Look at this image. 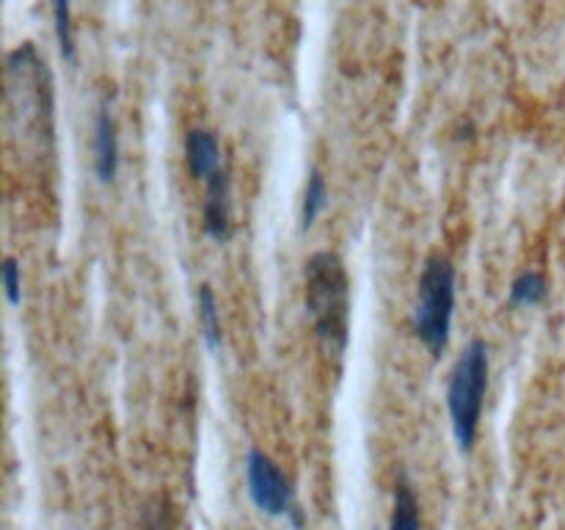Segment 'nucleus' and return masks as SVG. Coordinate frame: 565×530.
I'll return each mask as SVG.
<instances>
[{
  "label": "nucleus",
  "mask_w": 565,
  "mask_h": 530,
  "mask_svg": "<svg viewBox=\"0 0 565 530\" xmlns=\"http://www.w3.org/2000/svg\"><path fill=\"white\" fill-rule=\"evenodd\" d=\"M303 307L326 353L340 357L348 346L351 285L340 254L315 252L303 268Z\"/></svg>",
  "instance_id": "f257e3e1"
},
{
  "label": "nucleus",
  "mask_w": 565,
  "mask_h": 530,
  "mask_svg": "<svg viewBox=\"0 0 565 530\" xmlns=\"http://www.w3.org/2000/svg\"><path fill=\"white\" fill-rule=\"evenodd\" d=\"M491 357L489 342L472 340L456 359L447 381V412H450V428L456 447L469 453L475 447L483 417L486 392H489Z\"/></svg>",
  "instance_id": "f03ea898"
},
{
  "label": "nucleus",
  "mask_w": 565,
  "mask_h": 530,
  "mask_svg": "<svg viewBox=\"0 0 565 530\" xmlns=\"http://www.w3.org/2000/svg\"><path fill=\"white\" fill-rule=\"evenodd\" d=\"M458 276L456 265L445 254H430L425 259L423 276L417 285V304H414V335L430 351V357H441L450 346L452 320H456Z\"/></svg>",
  "instance_id": "7ed1b4c3"
},
{
  "label": "nucleus",
  "mask_w": 565,
  "mask_h": 530,
  "mask_svg": "<svg viewBox=\"0 0 565 530\" xmlns=\"http://www.w3.org/2000/svg\"><path fill=\"white\" fill-rule=\"evenodd\" d=\"M246 486L248 497L259 511L274 519H287L292 528H301L303 517L296 500V486L287 478L285 469L259 447H248L246 453Z\"/></svg>",
  "instance_id": "20e7f679"
},
{
  "label": "nucleus",
  "mask_w": 565,
  "mask_h": 530,
  "mask_svg": "<svg viewBox=\"0 0 565 530\" xmlns=\"http://www.w3.org/2000/svg\"><path fill=\"white\" fill-rule=\"evenodd\" d=\"M207 191H204L202 204V226L207 237L215 243H226L232 237V180L230 169H221L218 174L210 177Z\"/></svg>",
  "instance_id": "39448f33"
},
{
  "label": "nucleus",
  "mask_w": 565,
  "mask_h": 530,
  "mask_svg": "<svg viewBox=\"0 0 565 530\" xmlns=\"http://www.w3.org/2000/svg\"><path fill=\"white\" fill-rule=\"evenodd\" d=\"M94 171L103 186H110L119 174V132L108 105H103L94 121Z\"/></svg>",
  "instance_id": "423d86ee"
},
{
  "label": "nucleus",
  "mask_w": 565,
  "mask_h": 530,
  "mask_svg": "<svg viewBox=\"0 0 565 530\" xmlns=\"http://www.w3.org/2000/svg\"><path fill=\"white\" fill-rule=\"evenodd\" d=\"M185 160L193 180L207 182L210 177L218 174V171L224 169V163H221L218 136H215L213 130H207V127H193V130H188Z\"/></svg>",
  "instance_id": "0eeeda50"
},
{
  "label": "nucleus",
  "mask_w": 565,
  "mask_h": 530,
  "mask_svg": "<svg viewBox=\"0 0 565 530\" xmlns=\"http://www.w3.org/2000/svg\"><path fill=\"white\" fill-rule=\"evenodd\" d=\"M329 208V182H326L323 171L312 169L307 177V186H303L301 197V230L309 232L318 224L320 215Z\"/></svg>",
  "instance_id": "6e6552de"
},
{
  "label": "nucleus",
  "mask_w": 565,
  "mask_h": 530,
  "mask_svg": "<svg viewBox=\"0 0 565 530\" xmlns=\"http://www.w3.org/2000/svg\"><path fill=\"white\" fill-rule=\"evenodd\" d=\"M550 296V285H546V276L541 271H522L516 279L508 287V298H511V307H539Z\"/></svg>",
  "instance_id": "1a4fd4ad"
},
{
  "label": "nucleus",
  "mask_w": 565,
  "mask_h": 530,
  "mask_svg": "<svg viewBox=\"0 0 565 530\" xmlns=\"http://www.w3.org/2000/svg\"><path fill=\"white\" fill-rule=\"evenodd\" d=\"M419 500L414 495V486L406 478L397 480L395 486V502H392L390 530H419Z\"/></svg>",
  "instance_id": "9d476101"
},
{
  "label": "nucleus",
  "mask_w": 565,
  "mask_h": 530,
  "mask_svg": "<svg viewBox=\"0 0 565 530\" xmlns=\"http://www.w3.org/2000/svg\"><path fill=\"white\" fill-rule=\"evenodd\" d=\"M199 326H202L204 346H207L210 351H218L221 342H224V331H221L218 298H215L210 285L199 287Z\"/></svg>",
  "instance_id": "9b49d317"
},
{
  "label": "nucleus",
  "mask_w": 565,
  "mask_h": 530,
  "mask_svg": "<svg viewBox=\"0 0 565 530\" xmlns=\"http://www.w3.org/2000/svg\"><path fill=\"white\" fill-rule=\"evenodd\" d=\"M53 28L61 55L75 61V36H72V0H53Z\"/></svg>",
  "instance_id": "f8f14e48"
},
{
  "label": "nucleus",
  "mask_w": 565,
  "mask_h": 530,
  "mask_svg": "<svg viewBox=\"0 0 565 530\" xmlns=\"http://www.w3.org/2000/svg\"><path fill=\"white\" fill-rule=\"evenodd\" d=\"M0 279H3V293L6 301L11 307H20L22 304V268L17 257H6L3 268H0Z\"/></svg>",
  "instance_id": "ddd939ff"
},
{
  "label": "nucleus",
  "mask_w": 565,
  "mask_h": 530,
  "mask_svg": "<svg viewBox=\"0 0 565 530\" xmlns=\"http://www.w3.org/2000/svg\"><path fill=\"white\" fill-rule=\"evenodd\" d=\"M141 530H174V522H171V511L166 502H152L143 513Z\"/></svg>",
  "instance_id": "4468645a"
}]
</instances>
